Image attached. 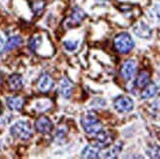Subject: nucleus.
Returning <instances> with one entry per match:
<instances>
[{
  "label": "nucleus",
  "instance_id": "obj_1",
  "mask_svg": "<svg viewBox=\"0 0 160 159\" xmlns=\"http://www.w3.org/2000/svg\"><path fill=\"white\" fill-rule=\"evenodd\" d=\"M135 42L131 36L127 32L119 33L114 38L115 49L121 54H127L134 48Z\"/></svg>",
  "mask_w": 160,
  "mask_h": 159
},
{
  "label": "nucleus",
  "instance_id": "obj_2",
  "mask_svg": "<svg viewBox=\"0 0 160 159\" xmlns=\"http://www.w3.org/2000/svg\"><path fill=\"white\" fill-rule=\"evenodd\" d=\"M11 135L15 139L21 141H28L32 137V131L29 123L25 121H20L14 124L11 127Z\"/></svg>",
  "mask_w": 160,
  "mask_h": 159
},
{
  "label": "nucleus",
  "instance_id": "obj_3",
  "mask_svg": "<svg viewBox=\"0 0 160 159\" xmlns=\"http://www.w3.org/2000/svg\"><path fill=\"white\" fill-rule=\"evenodd\" d=\"M82 126L87 134L92 136H94L102 130L101 122L93 114H87L83 116L82 118Z\"/></svg>",
  "mask_w": 160,
  "mask_h": 159
},
{
  "label": "nucleus",
  "instance_id": "obj_4",
  "mask_svg": "<svg viewBox=\"0 0 160 159\" xmlns=\"http://www.w3.org/2000/svg\"><path fill=\"white\" fill-rule=\"evenodd\" d=\"M114 108L120 113H127L133 110L134 102L128 96H119L114 101Z\"/></svg>",
  "mask_w": 160,
  "mask_h": 159
},
{
  "label": "nucleus",
  "instance_id": "obj_5",
  "mask_svg": "<svg viewBox=\"0 0 160 159\" xmlns=\"http://www.w3.org/2000/svg\"><path fill=\"white\" fill-rule=\"evenodd\" d=\"M136 72H137V62L133 59H129L126 62H124V64L122 65L120 74L124 80L129 81L134 77Z\"/></svg>",
  "mask_w": 160,
  "mask_h": 159
},
{
  "label": "nucleus",
  "instance_id": "obj_6",
  "mask_svg": "<svg viewBox=\"0 0 160 159\" xmlns=\"http://www.w3.org/2000/svg\"><path fill=\"white\" fill-rule=\"evenodd\" d=\"M34 128L40 134H49L53 129V124L50 121L49 118H47L46 116H41L34 123Z\"/></svg>",
  "mask_w": 160,
  "mask_h": 159
},
{
  "label": "nucleus",
  "instance_id": "obj_7",
  "mask_svg": "<svg viewBox=\"0 0 160 159\" xmlns=\"http://www.w3.org/2000/svg\"><path fill=\"white\" fill-rule=\"evenodd\" d=\"M53 87V80L48 74H44L40 77L38 82V88L40 92L46 93L50 91Z\"/></svg>",
  "mask_w": 160,
  "mask_h": 159
},
{
  "label": "nucleus",
  "instance_id": "obj_8",
  "mask_svg": "<svg viewBox=\"0 0 160 159\" xmlns=\"http://www.w3.org/2000/svg\"><path fill=\"white\" fill-rule=\"evenodd\" d=\"M111 142H112V140H111L109 133L105 132V131H103V130H101L100 132L94 135V143L97 147H106L108 144H110Z\"/></svg>",
  "mask_w": 160,
  "mask_h": 159
},
{
  "label": "nucleus",
  "instance_id": "obj_9",
  "mask_svg": "<svg viewBox=\"0 0 160 159\" xmlns=\"http://www.w3.org/2000/svg\"><path fill=\"white\" fill-rule=\"evenodd\" d=\"M8 86H9V88L13 92L20 91V89H22V87L24 86L23 78L21 77V75H19V74L11 75L8 79Z\"/></svg>",
  "mask_w": 160,
  "mask_h": 159
},
{
  "label": "nucleus",
  "instance_id": "obj_10",
  "mask_svg": "<svg viewBox=\"0 0 160 159\" xmlns=\"http://www.w3.org/2000/svg\"><path fill=\"white\" fill-rule=\"evenodd\" d=\"M133 30H134V32L137 34V36L142 37V38H149L151 36V30L149 29V27L147 26L142 22L137 23L134 26Z\"/></svg>",
  "mask_w": 160,
  "mask_h": 159
},
{
  "label": "nucleus",
  "instance_id": "obj_11",
  "mask_svg": "<svg viewBox=\"0 0 160 159\" xmlns=\"http://www.w3.org/2000/svg\"><path fill=\"white\" fill-rule=\"evenodd\" d=\"M85 16H86L85 12H83L81 8H79V7H77V8H75L73 10L70 18H69L68 23H69V25H70L71 27L77 26L83 20Z\"/></svg>",
  "mask_w": 160,
  "mask_h": 159
},
{
  "label": "nucleus",
  "instance_id": "obj_12",
  "mask_svg": "<svg viewBox=\"0 0 160 159\" xmlns=\"http://www.w3.org/2000/svg\"><path fill=\"white\" fill-rule=\"evenodd\" d=\"M24 105V99L20 96H11L7 98V106L11 110H21Z\"/></svg>",
  "mask_w": 160,
  "mask_h": 159
},
{
  "label": "nucleus",
  "instance_id": "obj_13",
  "mask_svg": "<svg viewBox=\"0 0 160 159\" xmlns=\"http://www.w3.org/2000/svg\"><path fill=\"white\" fill-rule=\"evenodd\" d=\"M72 92H73V85L71 84V82L68 81L67 79L62 80L60 84L61 94L63 95L65 98H69L72 95Z\"/></svg>",
  "mask_w": 160,
  "mask_h": 159
},
{
  "label": "nucleus",
  "instance_id": "obj_14",
  "mask_svg": "<svg viewBox=\"0 0 160 159\" xmlns=\"http://www.w3.org/2000/svg\"><path fill=\"white\" fill-rule=\"evenodd\" d=\"M149 81H150V77H149V74L147 71H142L138 76L137 77L136 80V87L138 88H143L144 87H147L149 84Z\"/></svg>",
  "mask_w": 160,
  "mask_h": 159
},
{
  "label": "nucleus",
  "instance_id": "obj_15",
  "mask_svg": "<svg viewBox=\"0 0 160 159\" xmlns=\"http://www.w3.org/2000/svg\"><path fill=\"white\" fill-rule=\"evenodd\" d=\"M157 92V86L153 82H149V84L143 87V91L142 92L141 97L142 99H148V98H151L156 94Z\"/></svg>",
  "mask_w": 160,
  "mask_h": 159
},
{
  "label": "nucleus",
  "instance_id": "obj_16",
  "mask_svg": "<svg viewBox=\"0 0 160 159\" xmlns=\"http://www.w3.org/2000/svg\"><path fill=\"white\" fill-rule=\"evenodd\" d=\"M82 156L83 158H98L99 147H97L96 146H88L83 148Z\"/></svg>",
  "mask_w": 160,
  "mask_h": 159
},
{
  "label": "nucleus",
  "instance_id": "obj_17",
  "mask_svg": "<svg viewBox=\"0 0 160 159\" xmlns=\"http://www.w3.org/2000/svg\"><path fill=\"white\" fill-rule=\"evenodd\" d=\"M23 42V39L21 37H12L8 39V41H7V43L5 44V50L6 51H10L12 49H14L15 47L19 46L21 43Z\"/></svg>",
  "mask_w": 160,
  "mask_h": 159
},
{
  "label": "nucleus",
  "instance_id": "obj_18",
  "mask_svg": "<svg viewBox=\"0 0 160 159\" xmlns=\"http://www.w3.org/2000/svg\"><path fill=\"white\" fill-rule=\"evenodd\" d=\"M122 149V143H117L115 146L111 147L104 154V157H107V158H115L117 157V155L120 153V151Z\"/></svg>",
  "mask_w": 160,
  "mask_h": 159
},
{
  "label": "nucleus",
  "instance_id": "obj_19",
  "mask_svg": "<svg viewBox=\"0 0 160 159\" xmlns=\"http://www.w3.org/2000/svg\"><path fill=\"white\" fill-rule=\"evenodd\" d=\"M147 154L150 158H160V147L157 144H150L147 148Z\"/></svg>",
  "mask_w": 160,
  "mask_h": 159
},
{
  "label": "nucleus",
  "instance_id": "obj_20",
  "mask_svg": "<svg viewBox=\"0 0 160 159\" xmlns=\"http://www.w3.org/2000/svg\"><path fill=\"white\" fill-rule=\"evenodd\" d=\"M44 8V1L42 0H34L32 2V9L36 14H40Z\"/></svg>",
  "mask_w": 160,
  "mask_h": 159
},
{
  "label": "nucleus",
  "instance_id": "obj_21",
  "mask_svg": "<svg viewBox=\"0 0 160 159\" xmlns=\"http://www.w3.org/2000/svg\"><path fill=\"white\" fill-rule=\"evenodd\" d=\"M64 46L66 47V49L70 50V51H73V50L76 49V48H77L78 42H76V41L68 40V41H65V42H64Z\"/></svg>",
  "mask_w": 160,
  "mask_h": 159
},
{
  "label": "nucleus",
  "instance_id": "obj_22",
  "mask_svg": "<svg viewBox=\"0 0 160 159\" xmlns=\"http://www.w3.org/2000/svg\"><path fill=\"white\" fill-rule=\"evenodd\" d=\"M152 108L156 109V110H160V98L156 99L153 103H152Z\"/></svg>",
  "mask_w": 160,
  "mask_h": 159
},
{
  "label": "nucleus",
  "instance_id": "obj_23",
  "mask_svg": "<svg viewBox=\"0 0 160 159\" xmlns=\"http://www.w3.org/2000/svg\"><path fill=\"white\" fill-rule=\"evenodd\" d=\"M5 48V43H4V40L0 37V54L3 52V49Z\"/></svg>",
  "mask_w": 160,
  "mask_h": 159
},
{
  "label": "nucleus",
  "instance_id": "obj_24",
  "mask_svg": "<svg viewBox=\"0 0 160 159\" xmlns=\"http://www.w3.org/2000/svg\"><path fill=\"white\" fill-rule=\"evenodd\" d=\"M1 82H2V76L0 74V85H1Z\"/></svg>",
  "mask_w": 160,
  "mask_h": 159
}]
</instances>
